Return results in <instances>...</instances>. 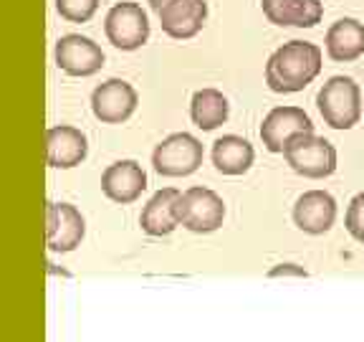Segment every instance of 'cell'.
Instances as JSON below:
<instances>
[{"instance_id":"cell-1","label":"cell","mask_w":364,"mask_h":342,"mask_svg":"<svg viewBox=\"0 0 364 342\" xmlns=\"http://www.w3.org/2000/svg\"><path fill=\"white\" fill-rule=\"evenodd\" d=\"M321 48L309 41H289L266 63V84L276 94L304 91L321 74Z\"/></svg>"},{"instance_id":"cell-2","label":"cell","mask_w":364,"mask_h":342,"mask_svg":"<svg viewBox=\"0 0 364 342\" xmlns=\"http://www.w3.org/2000/svg\"><path fill=\"white\" fill-rule=\"evenodd\" d=\"M318 114L331 130H352L362 117V91L352 76H331L316 94Z\"/></svg>"},{"instance_id":"cell-3","label":"cell","mask_w":364,"mask_h":342,"mask_svg":"<svg viewBox=\"0 0 364 342\" xmlns=\"http://www.w3.org/2000/svg\"><path fill=\"white\" fill-rule=\"evenodd\" d=\"M284 157L291 170L309 180H324L336 170V147L314 132H301L291 137L284 147Z\"/></svg>"},{"instance_id":"cell-4","label":"cell","mask_w":364,"mask_h":342,"mask_svg":"<svg viewBox=\"0 0 364 342\" xmlns=\"http://www.w3.org/2000/svg\"><path fill=\"white\" fill-rule=\"evenodd\" d=\"M177 221L193 234H213L225 221V203L210 188H188L180 193L175 205Z\"/></svg>"},{"instance_id":"cell-5","label":"cell","mask_w":364,"mask_h":342,"mask_svg":"<svg viewBox=\"0 0 364 342\" xmlns=\"http://www.w3.org/2000/svg\"><path fill=\"white\" fill-rule=\"evenodd\" d=\"M203 165V142L190 132H175L165 137L152 152V167L157 175L188 177Z\"/></svg>"},{"instance_id":"cell-6","label":"cell","mask_w":364,"mask_h":342,"mask_svg":"<svg viewBox=\"0 0 364 342\" xmlns=\"http://www.w3.org/2000/svg\"><path fill=\"white\" fill-rule=\"evenodd\" d=\"M104 33L119 51H136L149 41V18L136 3H117L107 13Z\"/></svg>"},{"instance_id":"cell-7","label":"cell","mask_w":364,"mask_h":342,"mask_svg":"<svg viewBox=\"0 0 364 342\" xmlns=\"http://www.w3.org/2000/svg\"><path fill=\"white\" fill-rule=\"evenodd\" d=\"M139 104L136 89L124 79H107L91 91V112L104 125H122Z\"/></svg>"},{"instance_id":"cell-8","label":"cell","mask_w":364,"mask_h":342,"mask_svg":"<svg viewBox=\"0 0 364 342\" xmlns=\"http://www.w3.org/2000/svg\"><path fill=\"white\" fill-rule=\"evenodd\" d=\"M86 236V221L71 203H48L46 213V244L53 254H68L81 246Z\"/></svg>"},{"instance_id":"cell-9","label":"cell","mask_w":364,"mask_h":342,"mask_svg":"<svg viewBox=\"0 0 364 342\" xmlns=\"http://www.w3.org/2000/svg\"><path fill=\"white\" fill-rule=\"evenodd\" d=\"M53 58L56 66L68 76H94L104 66L102 46L79 33L61 36L53 48Z\"/></svg>"},{"instance_id":"cell-10","label":"cell","mask_w":364,"mask_h":342,"mask_svg":"<svg viewBox=\"0 0 364 342\" xmlns=\"http://www.w3.org/2000/svg\"><path fill=\"white\" fill-rule=\"evenodd\" d=\"M301 132H314V122L301 107H276L261 125V140L268 152H284L286 142Z\"/></svg>"},{"instance_id":"cell-11","label":"cell","mask_w":364,"mask_h":342,"mask_svg":"<svg viewBox=\"0 0 364 342\" xmlns=\"http://www.w3.org/2000/svg\"><path fill=\"white\" fill-rule=\"evenodd\" d=\"M89 155V140L71 125H58L46 132V160L58 170H71L81 165Z\"/></svg>"},{"instance_id":"cell-12","label":"cell","mask_w":364,"mask_h":342,"mask_svg":"<svg viewBox=\"0 0 364 342\" xmlns=\"http://www.w3.org/2000/svg\"><path fill=\"white\" fill-rule=\"evenodd\" d=\"M102 190L114 203H134L147 190V172L136 160H119L102 172Z\"/></svg>"},{"instance_id":"cell-13","label":"cell","mask_w":364,"mask_h":342,"mask_svg":"<svg viewBox=\"0 0 364 342\" xmlns=\"http://www.w3.org/2000/svg\"><path fill=\"white\" fill-rule=\"evenodd\" d=\"M162 31L175 41H188L198 36L208 18V3L205 0H170L157 13Z\"/></svg>"},{"instance_id":"cell-14","label":"cell","mask_w":364,"mask_h":342,"mask_svg":"<svg viewBox=\"0 0 364 342\" xmlns=\"http://www.w3.org/2000/svg\"><path fill=\"white\" fill-rule=\"evenodd\" d=\"M336 221V200L326 190H309L294 205V223L309 236L326 234Z\"/></svg>"},{"instance_id":"cell-15","label":"cell","mask_w":364,"mask_h":342,"mask_svg":"<svg viewBox=\"0 0 364 342\" xmlns=\"http://www.w3.org/2000/svg\"><path fill=\"white\" fill-rule=\"evenodd\" d=\"M261 8L263 16L281 28H314L324 18V6L318 0H261Z\"/></svg>"},{"instance_id":"cell-16","label":"cell","mask_w":364,"mask_h":342,"mask_svg":"<svg viewBox=\"0 0 364 342\" xmlns=\"http://www.w3.org/2000/svg\"><path fill=\"white\" fill-rule=\"evenodd\" d=\"M326 53L336 63H352L364 56V23L357 18H339L326 31Z\"/></svg>"},{"instance_id":"cell-17","label":"cell","mask_w":364,"mask_h":342,"mask_svg":"<svg viewBox=\"0 0 364 342\" xmlns=\"http://www.w3.org/2000/svg\"><path fill=\"white\" fill-rule=\"evenodd\" d=\"M180 198V190L175 188H162L149 198V203L142 208L139 216V226L147 236H170L180 221H177L175 205Z\"/></svg>"},{"instance_id":"cell-18","label":"cell","mask_w":364,"mask_h":342,"mask_svg":"<svg viewBox=\"0 0 364 342\" xmlns=\"http://www.w3.org/2000/svg\"><path fill=\"white\" fill-rule=\"evenodd\" d=\"M256 160L253 145L238 135H223L213 142V165L223 175H243Z\"/></svg>"},{"instance_id":"cell-19","label":"cell","mask_w":364,"mask_h":342,"mask_svg":"<svg viewBox=\"0 0 364 342\" xmlns=\"http://www.w3.org/2000/svg\"><path fill=\"white\" fill-rule=\"evenodd\" d=\"M228 114H230V104H228L223 91L218 89L195 91L193 102H190V117H193L195 127H200L203 132H213L220 125H225Z\"/></svg>"},{"instance_id":"cell-20","label":"cell","mask_w":364,"mask_h":342,"mask_svg":"<svg viewBox=\"0 0 364 342\" xmlns=\"http://www.w3.org/2000/svg\"><path fill=\"white\" fill-rule=\"evenodd\" d=\"M99 8V0H56V11L68 23H89Z\"/></svg>"},{"instance_id":"cell-21","label":"cell","mask_w":364,"mask_h":342,"mask_svg":"<svg viewBox=\"0 0 364 342\" xmlns=\"http://www.w3.org/2000/svg\"><path fill=\"white\" fill-rule=\"evenodd\" d=\"M347 231L354 241L364 244V193H357L352 200H349V208H347Z\"/></svg>"},{"instance_id":"cell-22","label":"cell","mask_w":364,"mask_h":342,"mask_svg":"<svg viewBox=\"0 0 364 342\" xmlns=\"http://www.w3.org/2000/svg\"><path fill=\"white\" fill-rule=\"evenodd\" d=\"M284 274H296V276H306V271L294 264H281L279 269H271V276H284Z\"/></svg>"},{"instance_id":"cell-23","label":"cell","mask_w":364,"mask_h":342,"mask_svg":"<svg viewBox=\"0 0 364 342\" xmlns=\"http://www.w3.org/2000/svg\"><path fill=\"white\" fill-rule=\"evenodd\" d=\"M149 3V8H152L154 13H159L162 11V6H165V3H170V0H147Z\"/></svg>"}]
</instances>
